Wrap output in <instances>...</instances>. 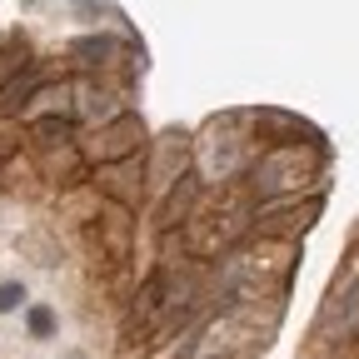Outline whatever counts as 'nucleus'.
Instances as JSON below:
<instances>
[{
    "label": "nucleus",
    "mask_w": 359,
    "mask_h": 359,
    "mask_svg": "<svg viewBox=\"0 0 359 359\" xmlns=\"http://www.w3.org/2000/svg\"><path fill=\"white\" fill-rule=\"evenodd\" d=\"M25 299V285H0V314H11Z\"/></svg>",
    "instance_id": "f03ea898"
},
{
    "label": "nucleus",
    "mask_w": 359,
    "mask_h": 359,
    "mask_svg": "<svg viewBox=\"0 0 359 359\" xmlns=\"http://www.w3.org/2000/svg\"><path fill=\"white\" fill-rule=\"evenodd\" d=\"M50 330H55V314L45 309V304H40V309H30V334H35V339H45Z\"/></svg>",
    "instance_id": "f257e3e1"
},
{
    "label": "nucleus",
    "mask_w": 359,
    "mask_h": 359,
    "mask_svg": "<svg viewBox=\"0 0 359 359\" xmlns=\"http://www.w3.org/2000/svg\"><path fill=\"white\" fill-rule=\"evenodd\" d=\"M80 55H110V40H75Z\"/></svg>",
    "instance_id": "7ed1b4c3"
}]
</instances>
